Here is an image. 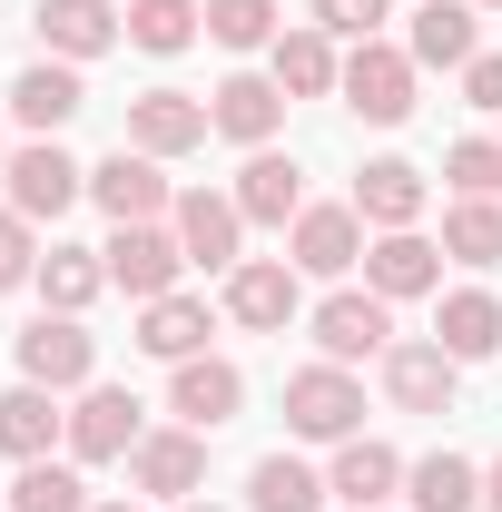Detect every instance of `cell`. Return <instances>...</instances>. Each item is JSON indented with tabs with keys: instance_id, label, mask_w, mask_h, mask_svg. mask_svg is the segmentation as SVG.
I'll return each mask as SVG.
<instances>
[{
	"instance_id": "6da1fadb",
	"label": "cell",
	"mask_w": 502,
	"mask_h": 512,
	"mask_svg": "<svg viewBox=\"0 0 502 512\" xmlns=\"http://www.w3.org/2000/svg\"><path fill=\"white\" fill-rule=\"evenodd\" d=\"M286 434H306V444L365 434V384H355V365H296L286 375Z\"/></svg>"
},
{
	"instance_id": "7a4b0ae2",
	"label": "cell",
	"mask_w": 502,
	"mask_h": 512,
	"mask_svg": "<svg viewBox=\"0 0 502 512\" xmlns=\"http://www.w3.org/2000/svg\"><path fill=\"white\" fill-rule=\"evenodd\" d=\"M414 79H424V69L404 60L394 40H355V50H345V79H335V89H345V109H355V119L404 128V119H414Z\"/></svg>"
},
{
	"instance_id": "3957f363",
	"label": "cell",
	"mask_w": 502,
	"mask_h": 512,
	"mask_svg": "<svg viewBox=\"0 0 502 512\" xmlns=\"http://www.w3.org/2000/svg\"><path fill=\"white\" fill-rule=\"evenodd\" d=\"M0 178H10V207H20L30 227H40V217H69V207L89 197V168L69 158L60 138H30V148H10V158H0Z\"/></svg>"
},
{
	"instance_id": "277c9868",
	"label": "cell",
	"mask_w": 502,
	"mask_h": 512,
	"mask_svg": "<svg viewBox=\"0 0 502 512\" xmlns=\"http://www.w3.org/2000/svg\"><path fill=\"white\" fill-rule=\"evenodd\" d=\"M306 335H315V355H325V365H365V355L394 345V306H384L375 286H335V296L306 316Z\"/></svg>"
},
{
	"instance_id": "5b68a950",
	"label": "cell",
	"mask_w": 502,
	"mask_h": 512,
	"mask_svg": "<svg viewBox=\"0 0 502 512\" xmlns=\"http://www.w3.org/2000/svg\"><path fill=\"white\" fill-rule=\"evenodd\" d=\"M168 227H178L188 266H207V276H237V266H247V207L227 188H188L168 207Z\"/></svg>"
},
{
	"instance_id": "8992f818",
	"label": "cell",
	"mask_w": 502,
	"mask_h": 512,
	"mask_svg": "<svg viewBox=\"0 0 502 512\" xmlns=\"http://www.w3.org/2000/svg\"><path fill=\"white\" fill-rule=\"evenodd\" d=\"M20 384H50V394H79V384H99V335L79 316H30V335H20Z\"/></svg>"
},
{
	"instance_id": "52a82bcc",
	"label": "cell",
	"mask_w": 502,
	"mask_h": 512,
	"mask_svg": "<svg viewBox=\"0 0 502 512\" xmlns=\"http://www.w3.org/2000/svg\"><path fill=\"white\" fill-rule=\"evenodd\" d=\"M99 266H109V286H128L138 306H158V296H178L188 247H178V227H119V237L99 247Z\"/></svg>"
},
{
	"instance_id": "ba28073f",
	"label": "cell",
	"mask_w": 502,
	"mask_h": 512,
	"mask_svg": "<svg viewBox=\"0 0 502 512\" xmlns=\"http://www.w3.org/2000/svg\"><path fill=\"white\" fill-rule=\"evenodd\" d=\"M89 197H99L119 227H158V217L178 207V188L158 178V158H148V148H128V138L99 158V168H89Z\"/></svg>"
},
{
	"instance_id": "9c48e42d",
	"label": "cell",
	"mask_w": 502,
	"mask_h": 512,
	"mask_svg": "<svg viewBox=\"0 0 502 512\" xmlns=\"http://www.w3.org/2000/svg\"><path fill=\"white\" fill-rule=\"evenodd\" d=\"M404 60L463 79V69L483 60V10H473V0H414V20H404Z\"/></svg>"
},
{
	"instance_id": "30bf717a",
	"label": "cell",
	"mask_w": 502,
	"mask_h": 512,
	"mask_svg": "<svg viewBox=\"0 0 502 512\" xmlns=\"http://www.w3.org/2000/svg\"><path fill=\"white\" fill-rule=\"evenodd\" d=\"M128 483H138L148 503H197V483H207V434H197V424L138 434V453H128Z\"/></svg>"
},
{
	"instance_id": "8fae6325",
	"label": "cell",
	"mask_w": 502,
	"mask_h": 512,
	"mask_svg": "<svg viewBox=\"0 0 502 512\" xmlns=\"http://www.w3.org/2000/svg\"><path fill=\"white\" fill-rule=\"evenodd\" d=\"M207 138H217V119H207V99H188V89H138L128 99V148H148V158H188Z\"/></svg>"
},
{
	"instance_id": "7c38bea8",
	"label": "cell",
	"mask_w": 502,
	"mask_h": 512,
	"mask_svg": "<svg viewBox=\"0 0 502 512\" xmlns=\"http://www.w3.org/2000/svg\"><path fill=\"white\" fill-rule=\"evenodd\" d=\"M296 306H306V276H296L286 256H247V266L227 276V316L247 325V335H286Z\"/></svg>"
},
{
	"instance_id": "4fadbf2b",
	"label": "cell",
	"mask_w": 502,
	"mask_h": 512,
	"mask_svg": "<svg viewBox=\"0 0 502 512\" xmlns=\"http://www.w3.org/2000/svg\"><path fill=\"white\" fill-rule=\"evenodd\" d=\"M168 414L197 424V434H217V424L247 414V375H237L227 355H188V365H168Z\"/></svg>"
},
{
	"instance_id": "5bb4252c",
	"label": "cell",
	"mask_w": 502,
	"mask_h": 512,
	"mask_svg": "<svg viewBox=\"0 0 502 512\" xmlns=\"http://www.w3.org/2000/svg\"><path fill=\"white\" fill-rule=\"evenodd\" d=\"M365 286H375L384 306H404V296H443V237L424 227H394L365 247Z\"/></svg>"
},
{
	"instance_id": "9a60e30c",
	"label": "cell",
	"mask_w": 502,
	"mask_h": 512,
	"mask_svg": "<svg viewBox=\"0 0 502 512\" xmlns=\"http://www.w3.org/2000/svg\"><path fill=\"white\" fill-rule=\"evenodd\" d=\"M138 394H119V384H79V404H69V453L79 463H119V453H138Z\"/></svg>"
},
{
	"instance_id": "2e32d148",
	"label": "cell",
	"mask_w": 502,
	"mask_h": 512,
	"mask_svg": "<svg viewBox=\"0 0 502 512\" xmlns=\"http://www.w3.org/2000/svg\"><path fill=\"white\" fill-rule=\"evenodd\" d=\"M286 266L296 276H355L365 266V217L355 207H306L286 227Z\"/></svg>"
},
{
	"instance_id": "e0dca14e",
	"label": "cell",
	"mask_w": 502,
	"mask_h": 512,
	"mask_svg": "<svg viewBox=\"0 0 502 512\" xmlns=\"http://www.w3.org/2000/svg\"><path fill=\"white\" fill-rule=\"evenodd\" d=\"M453 355H443L434 335H414V345H384V394H394V414H453Z\"/></svg>"
},
{
	"instance_id": "ac0fdd59",
	"label": "cell",
	"mask_w": 502,
	"mask_h": 512,
	"mask_svg": "<svg viewBox=\"0 0 502 512\" xmlns=\"http://www.w3.org/2000/svg\"><path fill=\"white\" fill-rule=\"evenodd\" d=\"M207 119H217V138H237V148H276V128H286V89L256 79V69H237V79L207 89Z\"/></svg>"
},
{
	"instance_id": "d6986e66",
	"label": "cell",
	"mask_w": 502,
	"mask_h": 512,
	"mask_svg": "<svg viewBox=\"0 0 502 512\" xmlns=\"http://www.w3.org/2000/svg\"><path fill=\"white\" fill-rule=\"evenodd\" d=\"M325 493L355 503V512H384L394 493H404V453L375 444V434H345V444H335V473H325Z\"/></svg>"
},
{
	"instance_id": "ffe728a7",
	"label": "cell",
	"mask_w": 502,
	"mask_h": 512,
	"mask_svg": "<svg viewBox=\"0 0 502 512\" xmlns=\"http://www.w3.org/2000/svg\"><path fill=\"white\" fill-rule=\"evenodd\" d=\"M227 197L247 207V227H296V217H306V168L276 158V148H247V168H237Z\"/></svg>"
},
{
	"instance_id": "44dd1931",
	"label": "cell",
	"mask_w": 502,
	"mask_h": 512,
	"mask_svg": "<svg viewBox=\"0 0 502 512\" xmlns=\"http://www.w3.org/2000/svg\"><path fill=\"white\" fill-rule=\"evenodd\" d=\"M128 40V20L109 10V0H40V50L50 60H99V50H119Z\"/></svg>"
},
{
	"instance_id": "7402d4cb",
	"label": "cell",
	"mask_w": 502,
	"mask_h": 512,
	"mask_svg": "<svg viewBox=\"0 0 502 512\" xmlns=\"http://www.w3.org/2000/svg\"><path fill=\"white\" fill-rule=\"evenodd\" d=\"M79 109H89V89H79V69H69V60H40V69L10 79V119L30 128V138H60Z\"/></svg>"
},
{
	"instance_id": "603a6c76",
	"label": "cell",
	"mask_w": 502,
	"mask_h": 512,
	"mask_svg": "<svg viewBox=\"0 0 502 512\" xmlns=\"http://www.w3.org/2000/svg\"><path fill=\"white\" fill-rule=\"evenodd\" d=\"M434 345L453 355V365L502 355V296H493V286H453V296L434 306Z\"/></svg>"
},
{
	"instance_id": "cb8c5ba5",
	"label": "cell",
	"mask_w": 502,
	"mask_h": 512,
	"mask_svg": "<svg viewBox=\"0 0 502 512\" xmlns=\"http://www.w3.org/2000/svg\"><path fill=\"white\" fill-rule=\"evenodd\" d=\"M424 197H434V188H424V168H414V158H375V168L355 178V217L394 237V227H424Z\"/></svg>"
},
{
	"instance_id": "d4e9b609",
	"label": "cell",
	"mask_w": 502,
	"mask_h": 512,
	"mask_svg": "<svg viewBox=\"0 0 502 512\" xmlns=\"http://www.w3.org/2000/svg\"><path fill=\"white\" fill-rule=\"evenodd\" d=\"M50 444H69L60 394H50V384H10V394H0V453H10V463H40Z\"/></svg>"
},
{
	"instance_id": "484cf974",
	"label": "cell",
	"mask_w": 502,
	"mask_h": 512,
	"mask_svg": "<svg viewBox=\"0 0 502 512\" xmlns=\"http://www.w3.org/2000/svg\"><path fill=\"white\" fill-rule=\"evenodd\" d=\"M207 335H217V316H207L197 296H158V306H138V355H158V365L207 355Z\"/></svg>"
},
{
	"instance_id": "4316f807",
	"label": "cell",
	"mask_w": 502,
	"mask_h": 512,
	"mask_svg": "<svg viewBox=\"0 0 502 512\" xmlns=\"http://www.w3.org/2000/svg\"><path fill=\"white\" fill-rule=\"evenodd\" d=\"M266 79H276L286 99H325V89L345 79V50H335L315 20H306V30H276V69H266Z\"/></svg>"
},
{
	"instance_id": "83f0119b",
	"label": "cell",
	"mask_w": 502,
	"mask_h": 512,
	"mask_svg": "<svg viewBox=\"0 0 502 512\" xmlns=\"http://www.w3.org/2000/svg\"><path fill=\"white\" fill-rule=\"evenodd\" d=\"M40 306L50 316H89L99 306V286H109V266H99V247H40Z\"/></svg>"
},
{
	"instance_id": "f1b7e54d",
	"label": "cell",
	"mask_w": 502,
	"mask_h": 512,
	"mask_svg": "<svg viewBox=\"0 0 502 512\" xmlns=\"http://www.w3.org/2000/svg\"><path fill=\"white\" fill-rule=\"evenodd\" d=\"M404 503L414 512H473L483 503V473L463 453H424V463H404Z\"/></svg>"
},
{
	"instance_id": "f546056e",
	"label": "cell",
	"mask_w": 502,
	"mask_h": 512,
	"mask_svg": "<svg viewBox=\"0 0 502 512\" xmlns=\"http://www.w3.org/2000/svg\"><path fill=\"white\" fill-rule=\"evenodd\" d=\"M443 256L453 266H502V197H453L443 207Z\"/></svg>"
},
{
	"instance_id": "4dcf8cb0",
	"label": "cell",
	"mask_w": 502,
	"mask_h": 512,
	"mask_svg": "<svg viewBox=\"0 0 502 512\" xmlns=\"http://www.w3.org/2000/svg\"><path fill=\"white\" fill-rule=\"evenodd\" d=\"M247 503L256 512H325V473H306L296 453H266L247 473Z\"/></svg>"
},
{
	"instance_id": "1f68e13d",
	"label": "cell",
	"mask_w": 502,
	"mask_h": 512,
	"mask_svg": "<svg viewBox=\"0 0 502 512\" xmlns=\"http://www.w3.org/2000/svg\"><path fill=\"white\" fill-rule=\"evenodd\" d=\"M197 20H207V0H128V40H138L148 60H178L197 40Z\"/></svg>"
},
{
	"instance_id": "d6a6232c",
	"label": "cell",
	"mask_w": 502,
	"mask_h": 512,
	"mask_svg": "<svg viewBox=\"0 0 502 512\" xmlns=\"http://www.w3.org/2000/svg\"><path fill=\"white\" fill-rule=\"evenodd\" d=\"M10 512H89V483H79V463H20V483H10Z\"/></svg>"
},
{
	"instance_id": "836d02e7",
	"label": "cell",
	"mask_w": 502,
	"mask_h": 512,
	"mask_svg": "<svg viewBox=\"0 0 502 512\" xmlns=\"http://www.w3.org/2000/svg\"><path fill=\"white\" fill-rule=\"evenodd\" d=\"M276 30H286L276 0H207V40L217 50H276Z\"/></svg>"
},
{
	"instance_id": "e575fe53",
	"label": "cell",
	"mask_w": 502,
	"mask_h": 512,
	"mask_svg": "<svg viewBox=\"0 0 502 512\" xmlns=\"http://www.w3.org/2000/svg\"><path fill=\"white\" fill-rule=\"evenodd\" d=\"M443 178H453V197H502V138H453Z\"/></svg>"
},
{
	"instance_id": "d590c367",
	"label": "cell",
	"mask_w": 502,
	"mask_h": 512,
	"mask_svg": "<svg viewBox=\"0 0 502 512\" xmlns=\"http://www.w3.org/2000/svg\"><path fill=\"white\" fill-rule=\"evenodd\" d=\"M325 40H384V0H315Z\"/></svg>"
},
{
	"instance_id": "8d00e7d4",
	"label": "cell",
	"mask_w": 502,
	"mask_h": 512,
	"mask_svg": "<svg viewBox=\"0 0 502 512\" xmlns=\"http://www.w3.org/2000/svg\"><path fill=\"white\" fill-rule=\"evenodd\" d=\"M30 276H40V237L20 207H0V286H30Z\"/></svg>"
},
{
	"instance_id": "74e56055",
	"label": "cell",
	"mask_w": 502,
	"mask_h": 512,
	"mask_svg": "<svg viewBox=\"0 0 502 512\" xmlns=\"http://www.w3.org/2000/svg\"><path fill=\"white\" fill-rule=\"evenodd\" d=\"M463 99H473L483 119H502V50H483V60L463 69Z\"/></svg>"
},
{
	"instance_id": "f35d334b",
	"label": "cell",
	"mask_w": 502,
	"mask_h": 512,
	"mask_svg": "<svg viewBox=\"0 0 502 512\" xmlns=\"http://www.w3.org/2000/svg\"><path fill=\"white\" fill-rule=\"evenodd\" d=\"M483 503H493V512H502V463H493V473H483Z\"/></svg>"
},
{
	"instance_id": "ab89813d",
	"label": "cell",
	"mask_w": 502,
	"mask_h": 512,
	"mask_svg": "<svg viewBox=\"0 0 502 512\" xmlns=\"http://www.w3.org/2000/svg\"><path fill=\"white\" fill-rule=\"evenodd\" d=\"M89 512H138V503H128V493H119V503H89Z\"/></svg>"
},
{
	"instance_id": "60d3db41",
	"label": "cell",
	"mask_w": 502,
	"mask_h": 512,
	"mask_svg": "<svg viewBox=\"0 0 502 512\" xmlns=\"http://www.w3.org/2000/svg\"><path fill=\"white\" fill-rule=\"evenodd\" d=\"M168 512H217V503H168Z\"/></svg>"
},
{
	"instance_id": "b9f144b4",
	"label": "cell",
	"mask_w": 502,
	"mask_h": 512,
	"mask_svg": "<svg viewBox=\"0 0 502 512\" xmlns=\"http://www.w3.org/2000/svg\"><path fill=\"white\" fill-rule=\"evenodd\" d=\"M473 10H502V0H473Z\"/></svg>"
},
{
	"instance_id": "7bdbcfd3",
	"label": "cell",
	"mask_w": 502,
	"mask_h": 512,
	"mask_svg": "<svg viewBox=\"0 0 502 512\" xmlns=\"http://www.w3.org/2000/svg\"><path fill=\"white\" fill-rule=\"evenodd\" d=\"M0 512H10V503H0Z\"/></svg>"
}]
</instances>
